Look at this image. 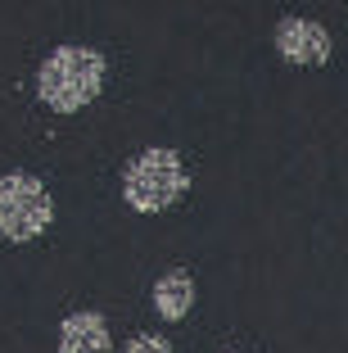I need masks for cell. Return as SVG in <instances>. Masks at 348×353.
Instances as JSON below:
<instances>
[{
  "label": "cell",
  "mask_w": 348,
  "mask_h": 353,
  "mask_svg": "<svg viewBox=\"0 0 348 353\" xmlns=\"http://www.w3.org/2000/svg\"><path fill=\"white\" fill-rule=\"evenodd\" d=\"M276 54L289 63H298V68H321V63H330V32L321 28L317 19H280L276 23Z\"/></svg>",
  "instance_id": "277c9868"
},
{
  "label": "cell",
  "mask_w": 348,
  "mask_h": 353,
  "mask_svg": "<svg viewBox=\"0 0 348 353\" xmlns=\"http://www.w3.org/2000/svg\"><path fill=\"white\" fill-rule=\"evenodd\" d=\"M123 353H172V344H167L163 335L141 331V335H132V340H127V349H123Z\"/></svg>",
  "instance_id": "52a82bcc"
},
{
  "label": "cell",
  "mask_w": 348,
  "mask_h": 353,
  "mask_svg": "<svg viewBox=\"0 0 348 353\" xmlns=\"http://www.w3.org/2000/svg\"><path fill=\"white\" fill-rule=\"evenodd\" d=\"M54 222V199L32 172H5L0 176V236L23 245L37 240Z\"/></svg>",
  "instance_id": "3957f363"
},
{
  "label": "cell",
  "mask_w": 348,
  "mask_h": 353,
  "mask_svg": "<svg viewBox=\"0 0 348 353\" xmlns=\"http://www.w3.org/2000/svg\"><path fill=\"white\" fill-rule=\"evenodd\" d=\"M104 86V54L91 46H59L37 68V95L54 114H77Z\"/></svg>",
  "instance_id": "6da1fadb"
},
{
  "label": "cell",
  "mask_w": 348,
  "mask_h": 353,
  "mask_svg": "<svg viewBox=\"0 0 348 353\" xmlns=\"http://www.w3.org/2000/svg\"><path fill=\"white\" fill-rule=\"evenodd\" d=\"M154 308L163 322H185V312L195 308V276L185 268H172L154 281Z\"/></svg>",
  "instance_id": "8992f818"
},
{
  "label": "cell",
  "mask_w": 348,
  "mask_h": 353,
  "mask_svg": "<svg viewBox=\"0 0 348 353\" xmlns=\"http://www.w3.org/2000/svg\"><path fill=\"white\" fill-rule=\"evenodd\" d=\"M185 186H190V172H185L181 154L163 150V145L141 150L123 168V199L136 213H163V208H172L185 195Z\"/></svg>",
  "instance_id": "7a4b0ae2"
},
{
  "label": "cell",
  "mask_w": 348,
  "mask_h": 353,
  "mask_svg": "<svg viewBox=\"0 0 348 353\" xmlns=\"http://www.w3.org/2000/svg\"><path fill=\"white\" fill-rule=\"evenodd\" d=\"M59 353H109V322L100 312H68L59 326Z\"/></svg>",
  "instance_id": "5b68a950"
}]
</instances>
